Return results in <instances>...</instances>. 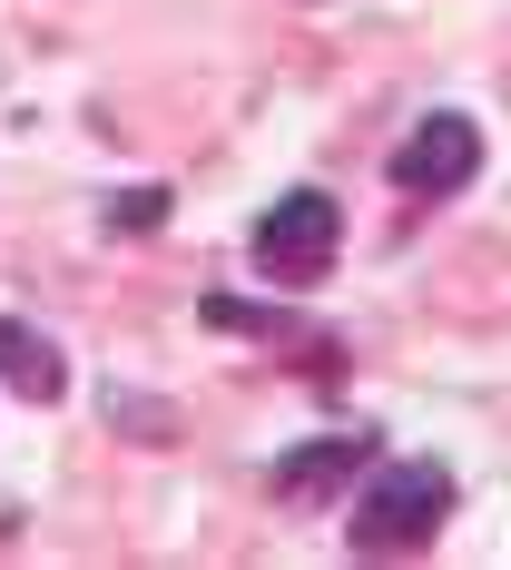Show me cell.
<instances>
[{
  "label": "cell",
  "mask_w": 511,
  "mask_h": 570,
  "mask_svg": "<svg viewBox=\"0 0 511 570\" xmlns=\"http://www.w3.org/2000/svg\"><path fill=\"white\" fill-rule=\"evenodd\" d=\"M453 512V482H443V462H384L374 482H364V502H354V551L364 561H394V551H423L433 531Z\"/></svg>",
  "instance_id": "cell-1"
},
{
  "label": "cell",
  "mask_w": 511,
  "mask_h": 570,
  "mask_svg": "<svg viewBox=\"0 0 511 570\" xmlns=\"http://www.w3.org/2000/svg\"><path fill=\"white\" fill-rule=\"evenodd\" d=\"M335 246H344V217H335V197H325V187H295V197H276V207L256 217V266H266L276 285L325 276V266H335Z\"/></svg>",
  "instance_id": "cell-2"
},
{
  "label": "cell",
  "mask_w": 511,
  "mask_h": 570,
  "mask_svg": "<svg viewBox=\"0 0 511 570\" xmlns=\"http://www.w3.org/2000/svg\"><path fill=\"white\" fill-rule=\"evenodd\" d=\"M472 168H482V128L472 118H423L413 138L394 148V187L403 197H453V187H472Z\"/></svg>",
  "instance_id": "cell-3"
},
{
  "label": "cell",
  "mask_w": 511,
  "mask_h": 570,
  "mask_svg": "<svg viewBox=\"0 0 511 570\" xmlns=\"http://www.w3.org/2000/svg\"><path fill=\"white\" fill-rule=\"evenodd\" d=\"M0 384H20L30 403H59L69 394V364H59L50 335H30V325H0Z\"/></svg>",
  "instance_id": "cell-4"
},
{
  "label": "cell",
  "mask_w": 511,
  "mask_h": 570,
  "mask_svg": "<svg viewBox=\"0 0 511 570\" xmlns=\"http://www.w3.org/2000/svg\"><path fill=\"white\" fill-rule=\"evenodd\" d=\"M344 472H364V443H315V453H295V462L276 472V492L305 502V492H325V482H344Z\"/></svg>",
  "instance_id": "cell-5"
}]
</instances>
